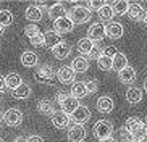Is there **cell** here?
Returning a JSON list of instances; mask_svg holds the SVG:
<instances>
[{"label":"cell","instance_id":"9c48e42d","mask_svg":"<svg viewBox=\"0 0 147 142\" xmlns=\"http://www.w3.org/2000/svg\"><path fill=\"white\" fill-rule=\"evenodd\" d=\"M86 137V129L81 125H73L68 129V142H82Z\"/></svg>","mask_w":147,"mask_h":142},{"label":"cell","instance_id":"ac0fdd59","mask_svg":"<svg viewBox=\"0 0 147 142\" xmlns=\"http://www.w3.org/2000/svg\"><path fill=\"white\" fill-rule=\"evenodd\" d=\"M26 18L32 23L40 21L42 20V10H40V7H37V5H29L26 8Z\"/></svg>","mask_w":147,"mask_h":142},{"label":"cell","instance_id":"f546056e","mask_svg":"<svg viewBox=\"0 0 147 142\" xmlns=\"http://www.w3.org/2000/svg\"><path fill=\"white\" fill-rule=\"evenodd\" d=\"M37 108H39V112L42 113V115H52L55 110H53V103L52 100L49 99H42L39 103H37Z\"/></svg>","mask_w":147,"mask_h":142},{"label":"cell","instance_id":"d4e9b609","mask_svg":"<svg viewBox=\"0 0 147 142\" xmlns=\"http://www.w3.org/2000/svg\"><path fill=\"white\" fill-rule=\"evenodd\" d=\"M3 79H5V86L8 87V89H11V90H15L23 82L21 77H20V74H16V73H8Z\"/></svg>","mask_w":147,"mask_h":142},{"label":"cell","instance_id":"681fc988","mask_svg":"<svg viewBox=\"0 0 147 142\" xmlns=\"http://www.w3.org/2000/svg\"><path fill=\"white\" fill-rule=\"evenodd\" d=\"M146 126H147V116H146Z\"/></svg>","mask_w":147,"mask_h":142},{"label":"cell","instance_id":"ba28073f","mask_svg":"<svg viewBox=\"0 0 147 142\" xmlns=\"http://www.w3.org/2000/svg\"><path fill=\"white\" fill-rule=\"evenodd\" d=\"M3 121L8 126H18V125H21L23 113L20 112V110H16V108H10V110H7V112L3 113Z\"/></svg>","mask_w":147,"mask_h":142},{"label":"cell","instance_id":"3957f363","mask_svg":"<svg viewBox=\"0 0 147 142\" xmlns=\"http://www.w3.org/2000/svg\"><path fill=\"white\" fill-rule=\"evenodd\" d=\"M69 20L73 21V24H84L91 20V11L82 5H76L69 11Z\"/></svg>","mask_w":147,"mask_h":142},{"label":"cell","instance_id":"ab89813d","mask_svg":"<svg viewBox=\"0 0 147 142\" xmlns=\"http://www.w3.org/2000/svg\"><path fill=\"white\" fill-rule=\"evenodd\" d=\"M100 55H102V48L97 47V45H94V48L91 50V53H89L87 57H91V58H95V60H97V58H99Z\"/></svg>","mask_w":147,"mask_h":142},{"label":"cell","instance_id":"52a82bcc","mask_svg":"<svg viewBox=\"0 0 147 142\" xmlns=\"http://www.w3.org/2000/svg\"><path fill=\"white\" fill-rule=\"evenodd\" d=\"M105 37V26L102 23H94L87 31V39L92 42H100Z\"/></svg>","mask_w":147,"mask_h":142},{"label":"cell","instance_id":"60d3db41","mask_svg":"<svg viewBox=\"0 0 147 142\" xmlns=\"http://www.w3.org/2000/svg\"><path fill=\"white\" fill-rule=\"evenodd\" d=\"M26 142H44V141H42V137H40V136H36V134H32V136L26 137Z\"/></svg>","mask_w":147,"mask_h":142},{"label":"cell","instance_id":"74e56055","mask_svg":"<svg viewBox=\"0 0 147 142\" xmlns=\"http://www.w3.org/2000/svg\"><path fill=\"white\" fill-rule=\"evenodd\" d=\"M84 86H86L87 94H94V92H97V89H99V84L95 81H87V82H84Z\"/></svg>","mask_w":147,"mask_h":142},{"label":"cell","instance_id":"e0dca14e","mask_svg":"<svg viewBox=\"0 0 147 142\" xmlns=\"http://www.w3.org/2000/svg\"><path fill=\"white\" fill-rule=\"evenodd\" d=\"M69 68L73 69L74 73H84V71L89 69V60H86L84 57H76Z\"/></svg>","mask_w":147,"mask_h":142},{"label":"cell","instance_id":"8fae6325","mask_svg":"<svg viewBox=\"0 0 147 142\" xmlns=\"http://www.w3.org/2000/svg\"><path fill=\"white\" fill-rule=\"evenodd\" d=\"M74 77H76V73L69 66H61L58 71H57V79L61 82V84H71L74 82Z\"/></svg>","mask_w":147,"mask_h":142},{"label":"cell","instance_id":"4316f807","mask_svg":"<svg viewBox=\"0 0 147 142\" xmlns=\"http://www.w3.org/2000/svg\"><path fill=\"white\" fill-rule=\"evenodd\" d=\"M71 97H74L76 100L82 99V97H86L87 92H86V86H84V82H74L73 87H71Z\"/></svg>","mask_w":147,"mask_h":142},{"label":"cell","instance_id":"b9f144b4","mask_svg":"<svg viewBox=\"0 0 147 142\" xmlns=\"http://www.w3.org/2000/svg\"><path fill=\"white\" fill-rule=\"evenodd\" d=\"M7 90V86H5V79H3V76H0V94L2 92H5Z\"/></svg>","mask_w":147,"mask_h":142},{"label":"cell","instance_id":"f1b7e54d","mask_svg":"<svg viewBox=\"0 0 147 142\" xmlns=\"http://www.w3.org/2000/svg\"><path fill=\"white\" fill-rule=\"evenodd\" d=\"M110 7H112V10H113V15H125V13H128L129 2H126V0H118V2H113Z\"/></svg>","mask_w":147,"mask_h":142},{"label":"cell","instance_id":"f6af8a7d","mask_svg":"<svg viewBox=\"0 0 147 142\" xmlns=\"http://www.w3.org/2000/svg\"><path fill=\"white\" fill-rule=\"evenodd\" d=\"M142 23H144V24H146V26H147V11H146V16H144V20H142Z\"/></svg>","mask_w":147,"mask_h":142},{"label":"cell","instance_id":"277c9868","mask_svg":"<svg viewBox=\"0 0 147 142\" xmlns=\"http://www.w3.org/2000/svg\"><path fill=\"white\" fill-rule=\"evenodd\" d=\"M34 79L42 84H52L53 81V69L49 65H42L34 71Z\"/></svg>","mask_w":147,"mask_h":142},{"label":"cell","instance_id":"d6a6232c","mask_svg":"<svg viewBox=\"0 0 147 142\" xmlns=\"http://www.w3.org/2000/svg\"><path fill=\"white\" fill-rule=\"evenodd\" d=\"M97 66H99V69H102V71H110V69H112V58H108V57H105V55H100L99 58H97Z\"/></svg>","mask_w":147,"mask_h":142},{"label":"cell","instance_id":"7c38bea8","mask_svg":"<svg viewBox=\"0 0 147 142\" xmlns=\"http://www.w3.org/2000/svg\"><path fill=\"white\" fill-rule=\"evenodd\" d=\"M123 24L117 21H110L105 26V36H108L110 39H120L123 36Z\"/></svg>","mask_w":147,"mask_h":142},{"label":"cell","instance_id":"f35d334b","mask_svg":"<svg viewBox=\"0 0 147 142\" xmlns=\"http://www.w3.org/2000/svg\"><path fill=\"white\" fill-rule=\"evenodd\" d=\"M117 53H118V50H117V47H113V45H110V47H105L104 50H102V55L108 57V58H113Z\"/></svg>","mask_w":147,"mask_h":142},{"label":"cell","instance_id":"836d02e7","mask_svg":"<svg viewBox=\"0 0 147 142\" xmlns=\"http://www.w3.org/2000/svg\"><path fill=\"white\" fill-rule=\"evenodd\" d=\"M113 141L115 142H133V139H131V134L125 128H121L117 134V139H113Z\"/></svg>","mask_w":147,"mask_h":142},{"label":"cell","instance_id":"5b68a950","mask_svg":"<svg viewBox=\"0 0 147 142\" xmlns=\"http://www.w3.org/2000/svg\"><path fill=\"white\" fill-rule=\"evenodd\" d=\"M91 118V112H89V108L86 105H79L76 110H74L71 115H69V121H74V125H84L87 123Z\"/></svg>","mask_w":147,"mask_h":142},{"label":"cell","instance_id":"ffe728a7","mask_svg":"<svg viewBox=\"0 0 147 142\" xmlns=\"http://www.w3.org/2000/svg\"><path fill=\"white\" fill-rule=\"evenodd\" d=\"M126 100L131 103V105H136L142 100V90L139 87H129L128 92H126Z\"/></svg>","mask_w":147,"mask_h":142},{"label":"cell","instance_id":"5bb4252c","mask_svg":"<svg viewBox=\"0 0 147 142\" xmlns=\"http://www.w3.org/2000/svg\"><path fill=\"white\" fill-rule=\"evenodd\" d=\"M128 15L134 21H142L144 16H146V10L142 8V5H139V3H129Z\"/></svg>","mask_w":147,"mask_h":142},{"label":"cell","instance_id":"7bdbcfd3","mask_svg":"<svg viewBox=\"0 0 147 142\" xmlns=\"http://www.w3.org/2000/svg\"><path fill=\"white\" fill-rule=\"evenodd\" d=\"M15 142H26V139H24V137H16V139H15Z\"/></svg>","mask_w":147,"mask_h":142},{"label":"cell","instance_id":"e575fe53","mask_svg":"<svg viewBox=\"0 0 147 142\" xmlns=\"http://www.w3.org/2000/svg\"><path fill=\"white\" fill-rule=\"evenodd\" d=\"M105 5V2H99V0H92V2H89L87 3V7L86 8L89 10V11H99L102 7Z\"/></svg>","mask_w":147,"mask_h":142},{"label":"cell","instance_id":"8992f818","mask_svg":"<svg viewBox=\"0 0 147 142\" xmlns=\"http://www.w3.org/2000/svg\"><path fill=\"white\" fill-rule=\"evenodd\" d=\"M74 28L73 21L69 20V16L66 15V16H61L58 18V20H55L53 21V29H55L57 34H66V32H71Z\"/></svg>","mask_w":147,"mask_h":142},{"label":"cell","instance_id":"4fadbf2b","mask_svg":"<svg viewBox=\"0 0 147 142\" xmlns=\"http://www.w3.org/2000/svg\"><path fill=\"white\" fill-rule=\"evenodd\" d=\"M69 52H71V45H69L68 42H65V40H61L60 44H57L55 47L52 48L53 57H55V58H58V60L66 58V57L69 55Z\"/></svg>","mask_w":147,"mask_h":142},{"label":"cell","instance_id":"83f0119b","mask_svg":"<svg viewBox=\"0 0 147 142\" xmlns=\"http://www.w3.org/2000/svg\"><path fill=\"white\" fill-rule=\"evenodd\" d=\"M94 45L95 44L92 42V40H89L87 37H82V39H79V42H78V50L82 55H89L91 50L94 48Z\"/></svg>","mask_w":147,"mask_h":142},{"label":"cell","instance_id":"cb8c5ba5","mask_svg":"<svg viewBox=\"0 0 147 142\" xmlns=\"http://www.w3.org/2000/svg\"><path fill=\"white\" fill-rule=\"evenodd\" d=\"M61 16H66V10L61 3H55L49 8V18H50V20L55 21V20H58V18H61Z\"/></svg>","mask_w":147,"mask_h":142},{"label":"cell","instance_id":"c3c4849f","mask_svg":"<svg viewBox=\"0 0 147 142\" xmlns=\"http://www.w3.org/2000/svg\"><path fill=\"white\" fill-rule=\"evenodd\" d=\"M3 29H5V28H3V26H2V24H0V34L3 32Z\"/></svg>","mask_w":147,"mask_h":142},{"label":"cell","instance_id":"9a60e30c","mask_svg":"<svg viewBox=\"0 0 147 142\" xmlns=\"http://www.w3.org/2000/svg\"><path fill=\"white\" fill-rule=\"evenodd\" d=\"M129 134H131L133 142H146L147 141V126L144 125V121L138 126V128H134Z\"/></svg>","mask_w":147,"mask_h":142},{"label":"cell","instance_id":"f907efd6","mask_svg":"<svg viewBox=\"0 0 147 142\" xmlns=\"http://www.w3.org/2000/svg\"><path fill=\"white\" fill-rule=\"evenodd\" d=\"M0 142H3V141H2V139H0Z\"/></svg>","mask_w":147,"mask_h":142},{"label":"cell","instance_id":"ee69618b","mask_svg":"<svg viewBox=\"0 0 147 142\" xmlns=\"http://www.w3.org/2000/svg\"><path fill=\"white\" fill-rule=\"evenodd\" d=\"M100 142H115V141H113V139L110 137V139H104V141H100Z\"/></svg>","mask_w":147,"mask_h":142},{"label":"cell","instance_id":"30bf717a","mask_svg":"<svg viewBox=\"0 0 147 142\" xmlns=\"http://www.w3.org/2000/svg\"><path fill=\"white\" fill-rule=\"evenodd\" d=\"M50 116H52V125L55 126L57 129H65L69 126V116L66 115V113H63L61 110L53 112Z\"/></svg>","mask_w":147,"mask_h":142},{"label":"cell","instance_id":"d6986e66","mask_svg":"<svg viewBox=\"0 0 147 142\" xmlns=\"http://www.w3.org/2000/svg\"><path fill=\"white\" fill-rule=\"evenodd\" d=\"M128 66V58H126L125 53H121V52H118L117 55L112 58V68L115 69V71H121L123 68H126Z\"/></svg>","mask_w":147,"mask_h":142},{"label":"cell","instance_id":"8d00e7d4","mask_svg":"<svg viewBox=\"0 0 147 142\" xmlns=\"http://www.w3.org/2000/svg\"><path fill=\"white\" fill-rule=\"evenodd\" d=\"M39 32H40V29L36 24H29V26H26V28H24V34H26L28 37H32V36L39 34Z\"/></svg>","mask_w":147,"mask_h":142},{"label":"cell","instance_id":"d590c367","mask_svg":"<svg viewBox=\"0 0 147 142\" xmlns=\"http://www.w3.org/2000/svg\"><path fill=\"white\" fill-rule=\"evenodd\" d=\"M29 40H31L32 45H36V47H42V45H44V34H42V32H39V34L29 37Z\"/></svg>","mask_w":147,"mask_h":142},{"label":"cell","instance_id":"2e32d148","mask_svg":"<svg viewBox=\"0 0 147 142\" xmlns=\"http://www.w3.org/2000/svg\"><path fill=\"white\" fill-rule=\"evenodd\" d=\"M118 77H120L121 82H125V84H131V82H134V79H136V69L128 65L126 68H123L121 71H118Z\"/></svg>","mask_w":147,"mask_h":142},{"label":"cell","instance_id":"7a4b0ae2","mask_svg":"<svg viewBox=\"0 0 147 142\" xmlns=\"http://www.w3.org/2000/svg\"><path fill=\"white\" fill-rule=\"evenodd\" d=\"M92 133L99 141H104V139H110L113 134V125L108 120H99L92 128Z\"/></svg>","mask_w":147,"mask_h":142},{"label":"cell","instance_id":"1f68e13d","mask_svg":"<svg viewBox=\"0 0 147 142\" xmlns=\"http://www.w3.org/2000/svg\"><path fill=\"white\" fill-rule=\"evenodd\" d=\"M99 16H100V20H102V21H112V18H113L112 7H110L108 3H105L104 7L99 10Z\"/></svg>","mask_w":147,"mask_h":142},{"label":"cell","instance_id":"7402d4cb","mask_svg":"<svg viewBox=\"0 0 147 142\" xmlns=\"http://www.w3.org/2000/svg\"><path fill=\"white\" fill-rule=\"evenodd\" d=\"M21 65L26 66V68H34L36 65H37V55H36L34 52L26 50L21 55Z\"/></svg>","mask_w":147,"mask_h":142},{"label":"cell","instance_id":"7dc6e473","mask_svg":"<svg viewBox=\"0 0 147 142\" xmlns=\"http://www.w3.org/2000/svg\"><path fill=\"white\" fill-rule=\"evenodd\" d=\"M144 89H146V92H147V79L144 81Z\"/></svg>","mask_w":147,"mask_h":142},{"label":"cell","instance_id":"6da1fadb","mask_svg":"<svg viewBox=\"0 0 147 142\" xmlns=\"http://www.w3.org/2000/svg\"><path fill=\"white\" fill-rule=\"evenodd\" d=\"M57 100L60 103L61 112L66 113L68 116L79 107V100H76L74 97H71V95L66 94V92H58V94H57Z\"/></svg>","mask_w":147,"mask_h":142},{"label":"cell","instance_id":"603a6c76","mask_svg":"<svg viewBox=\"0 0 147 142\" xmlns=\"http://www.w3.org/2000/svg\"><path fill=\"white\" fill-rule=\"evenodd\" d=\"M97 110L102 113H108L113 110V100L108 97V95H104L97 100Z\"/></svg>","mask_w":147,"mask_h":142},{"label":"cell","instance_id":"4dcf8cb0","mask_svg":"<svg viewBox=\"0 0 147 142\" xmlns=\"http://www.w3.org/2000/svg\"><path fill=\"white\" fill-rule=\"evenodd\" d=\"M13 23V13L10 11V10H0V24L7 28Z\"/></svg>","mask_w":147,"mask_h":142},{"label":"cell","instance_id":"bcb514c9","mask_svg":"<svg viewBox=\"0 0 147 142\" xmlns=\"http://www.w3.org/2000/svg\"><path fill=\"white\" fill-rule=\"evenodd\" d=\"M2 121H3V113L0 112V123H2Z\"/></svg>","mask_w":147,"mask_h":142},{"label":"cell","instance_id":"484cf974","mask_svg":"<svg viewBox=\"0 0 147 142\" xmlns=\"http://www.w3.org/2000/svg\"><path fill=\"white\" fill-rule=\"evenodd\" d=\"M29 95H31V87L28 86V84H24V82H21V84L13 90V97H15V99H18V100L28 99Z\"/></svg>","mask_w":147,"mask_h":142},{"label":"cell","instance_id":"44dd1931","mask_svg":"<svg viewBox=\"0 0 147 142\" xmlns=\"http://www.w3.org/2000/svg\"><path fill=\"white\" fill-rule=\"evenodd\" d=\"M61 39H60V34H57L55 31H49L44 34V45H47L49 48H53L57 44H60Z\"/></svg>","mask_w":147,"mask_h":142}]
</instances>
